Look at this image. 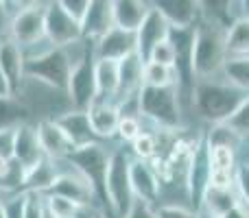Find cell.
<instances>
[{"label": "cell", "mask_w": 249, "mask_h": 218, "mask_svg": "<svg viewBox=\"0 0 249 218\" xmlns=\"http://www.w3.org/2000/svg\"><path fill=\"white\" fill-rule=\"evenodd\" d=\"M0 99H13V96H11V90H9V83L4 81L2 72H0Z\"/></svg>", "instance_id": "cell-46"}, {"label": "cell", "mask_w": 249, "mask_h": 218, "mask_svg": "<svg viewBox=\"0 0 249 218\" xmlns=\"http://www.w3.org/2000/svg\"><path fill=\"white\" fill-rule=\"evenodd\" d=\"M48 194H57V197H64L68 201L77 203L81 207H90L92 201H96L94 190L90 188L86 179H83L79 172H68V170H59V177H57L55 185L51 188Z\"/></svg>", "instance_id": "cell-18"}, {"label": "cell", "mask_w": 249, "mask_h": 218, "mask_svg": "<svg viewBox=\"0 0 249 218\" xmlns=\"http://www.w3.org/2000/svg\"><path fill=\"white\" fill-rule=\"evenodd\" d=\"M88 118H90L92 131H94L96 140H109L116 135L118 122H121V109L112 101L96 99L94 103L88 107Z\"/></svg>", "instance_id": "cell-19"}, {"label": "cell", "mask_w": 249, "mask_h": 218, "mask_svg": "<svg viewBox=\"0 0 249 218\" xmlns=\"http://www.w3.org/2000/svg\"><path fill=\"white\" fill-rule=\"evenodd\" d=\"M0 72L9 83L11 96H20L22 85L26 79V55L11 37L0 42Z\"/></svg>", "instance_id": "cell-10"}, {"label": "cell", "mask_w": 249, "mask_h": 218, "mask_svg": "<svg viewBox=\"0 0 249 218\" xmlns=\"http://www.w3.org/2000/svg\"><path fill=\"white\" fill-rule=\"evenodd\" d=\"M234 177H236V190H238V197H241V203L249 207V164L236 166Z\"/></svg>", "instance_id": "cell-40"}, {"label": "cell", "mask_w": 249, "mask_h": 218, "mask_svg": "<svg viewBox=\"0 0 249 218\" xmlns=\"http://www.w3.org/2000/svg\"><path fill=\"white\" fill-rule=\"evenodd\" d=\"M131 151H133V155H136V159H140V162H149V159H153L155 155H158V142H155V135L142 131L140 135L131 142Z\"/></svg>", "instance_id": "cell-33"}, {"label": "cell", "mask_w": 249, "mask_h": 218, "mask_svg": "<svg viewBox=\"0 0 249 218\" xmlns=\"http://www.w3.org/2000/svg\"><path fill=\"white\" fill-rule=\"evenodd\" d=\"M225 33L228 29L214 24L210 20H201L195 26V42H193V74L199 81H208L223 72L228 61L225 50Z\"/></svg>", "instance_id": "cell-1"}, {"label": "cell", "mask_w": 249, "mask_h": 218, "mask_svg": "<svg viewBox=\"0 0 249 218\" xmlns=\"http://www.w3.org/2000/svg\"><path fill=\"white\" fill-rule=\"evenodd\" d=\"M197 218H214V216H210V214H206V212L199 210V212H197Z\"/></svg>", "instance_id": "cell-48"}, {"label": "cell", "mask_w": 249, "mask_h": 218, "mask_svg": "<svg viewBox=\"0 0 249 218\" xmlns=\"http://www.w3.org/2000/svg\"><path fill=\"white\" fill-rule=\"evenodd\" d=\"M241 137L228 127V124H214L212 131L208 133V146H232L236 149Z\"/></svg>", "instance_id": "cell-35"}, {"label": "cell", "mask_w": 249, "mask_h": 218, "mask_svg": "<svg viewBox=\"0 0 249 218\" xmlns=\"http://www.w3.org/2000/svg\"><path fill=\"white\" fill-rule=\"evenodd\" d=\"M55 120H57V124L64 129V133L68 135V140L72 142L74 149L99 142V140H96V135H94V131H92L90 118H88L86 111L70 109V111H66V114L57 116Z\"/></svg>", "instance_id": "cell-21"}, {"label": "cell", "mask_w": 249, "mask_h": 218, "mask_svg": "<svg viewBox=\"0 0 249 218\" xmlns=\"http://www.w3.org/2000/svg\"><path fill=\"white\" fill-rule=\"evenodd\" d=\"M94 70H96V52H94V44H92L72 66L68 92H66V96H68L70 103H72V109L88 111V107L96 101L99 94H96V72Z\"/></svg>", "instance_id": "cell-7"}, {"label": "cell", "mask_w": 249, "mask_h": 218, "mask_svg": "<svg viewBox=\"0 0 249 218\" xmlns=\"http://www.w3.org/2000/svg\"><path fill=\"white\" fill-rule=\"evenodd\" d=\"M20 199H22V205H20L22 218H44V214H46V199H44V194L20 192Z\"/></svg>", "instance_id": "cell-31"}, {"label": "cell", "mask_w": 249, "mask_h": 218, "mask_svg": "<svg viewBox=\"0 0 249 218\" xmlns=\"http://www.w3.org/2000/svg\"><path fill=\"white\" fill-rule=\"evenodd\" d=\"M140 133H142L140 118H138L136 114H121V122H118L116 135L121 137L123 142H133Z\"/></svg>", "instance_id": "cell-37"}, {"label": "cell", "mask_w": 249, "mask_h": 218, "mask_svg": "<svg viewBox=\"0 0 249 218\" xmlns=\"http://www.w3.org/2000/svg\"><path fill=\"white\" fill-rule=\"evenodd\" d=\"M129 181H131V192L136 197V201L153 205L160 199L162 184H160L158 172L153 170V166L149 162L129 159Z\"/></svg>", "instance_id": "cell-12"}, {"label": "cell", "mask_w": 249, "mask_h": 218, "mask_svg": "<svg viewBox=\"0 0 249 218\" xmlns=\"http://www.w3.org/2000/svg\"><path fill=\"white\" fill-rule=\"evenodd\" d=\"M138 114L149 118L164 131L179 127V90L177 87H146L138 92Z\"/></svg>", "instance_id": "cell-5"}, {"label": "cell", "mask_w": 249, "mask_h": 218, "mask_svg": "<svg viewBox=\"0 0 249 218\" xmlns=\"http://www.w3.org/2000/svg\"><path fill=\"white\" fill-rule=\"evenodd\" d=\"M11 20H13V11L9 9V2H0V42L9 37Z\"/></svg>", "instance_id": "cell-43"}, {"label": "cell", "mask_w": 249, "mask_h": 218, "mask_svg": "<svg viewBox=\"0 0 249 218\" xmlns=\"http://www.w3.org/2000/svg\"><path fill=\"white\" fill-rule=\"evenodd\" d=\"M208 159H210V168L236 170V149L232 146H208Z\"/></svg>", "instance_id": "cell-30"}, {"label": "cell", "mask_w": 249, "mask_h": 218, "mask_svg": "<svg viewBox=\"0 0 249 218\" xmlns=\"http://www.w3.org/2000/svg\"><path fill=\"white\" fill-rule=\"evenodd\" d=\"M228 57H249V17L241 16L225 33Z\"/></svg>", "instance_id": "cell-25"}, {"label": "cell", "mask_w": 249, "mask_h": 218, "mask_svg": "<svg viewBox=\"0 0 249 218\" xmlns=\"http://www.w3.org/2000/svg\"><path fill=\"white\" fill-rule=\"evenodd\" d=\"M124 218H158V216H155V210L151 205H146V203H142V201H136Z\"/></svg>", "instance_id": "cell-44"}, {"label": "cell", "mask_w": 249, "mask_h": 218, "mask_svg": "<svg viewBox=\"0 0 249 218\" xmlns=\"http://www.w3.org/2000/svg\"><path fill=\"white\" fill-rule=\"evenodd\" d=\"M44 16H46V4L44 2H31L22 4L20 11L13 16L9 37L24 50L39 42H46L44 35Z\"/></svg>", "instance_id": "cell-8"}, {"label": "cell", "mask_w": 249, "mask_h": 218, "mask_svg": "<svg viewBox=\"0 0 249 218\" xmlns=\"http://www.w3.org/2000/svg\"><path fill=\"white\" fill-rule=\"evenodd\" d=\"M223 74L232 87L249 94V57H228Z\"/></svg>", "instance_id": "cell-28"}, {"label": "cell", "mask_w": 249, "mask_h": 218, "mask_svg": "<svg viewBox=\"0 0 249 218\" xmlns=\"http://www.w3.org/2000/svg\"><path fill=\"white\" fill-rule=\"evenodd\" d=\"M151 4L142 0H116L114 2V26L136 33L149 16Z\"/></svg>", "instance_id": "cell-23"}, {"label": "cell", "mask_w": 249, "mask_h": 218, "mask_svg": "<svg viewBox=\"0 0 249 218\" xmlns=\"http://www.w3.org/2000/svg\"><path fill=\"white\" fill-rule=\"evenodd\" d=\"M39 137V146L44 151V157L53 159V162H64L70 153L74 151L72 142L64 133V129L57 124L55 118H44L35 124Z\"/></svg>", "instance_id": "cell-13"}, {"label": "cell", "mask_w": 249, "mask_h": 218, "mask_svg": "<svg viewBox=\"0 0 249 218\" xmlns=\"http://www.w3.org/2000/svg\"><path fill=\"white\" fill-rule=\"evenodd\" d=\"M44 199H46V210L55 218H81V214L88 210L57 194H44Z\"/></svg>", "instance_id": "cell-29"}, {"label": "cell", "mask_w": 249, "mask_h": 218, "mask_svg": "<svg viewBox=\"0 0 249 218\" xmlns=\"http://www.w3.org/2000/svg\"><path fill=\"white\" fill-rule=\"evenodd\" d=\"M44 35L53 48H68L83 39L81 24L64 11L61 2H48L44 16Z\"/></svg>", "instance_id": "cell-9"}, {"label": "cell", "mask_w": 249, "mask_h": 218, "mask_svg": "<svg viewBox=\"0 0 249 218\" xmlns=\"http://www.w3.org/2000/svg\"><path fill=\"white\" fill-rule=\"evenodd\" d=\"M24 114L26 109L16 99H0V129L20 124V118Z\"/></svg>", "instance_id": "cell-32"}, {"label": "cell", "mask_w": 249, "mask_h": 218, "mask_svg": "<svg viewBox=\"0 0 249 218\" xmlns=\"http://www.w3.org/2000/svg\"><path fill=\"white\" fill-rule=\"evenodd\" d=\"M0 218H9V212H7V201L0 199Z\"/></svg>", "instance_id": "cell-47"}, {"label": "cell", "mask_w": 249, "mask_h": 218, "mask_svg": "<svg viewBox=\"0 0 249 218\" xmlns=\"http://www.w3.org/2000/svg\"><path fill=\"white\" fill-rule=\"evenodd\" d=\"M105 192H107L109 214L114 218H124L136 203V197L131 192V181H129V157L123 151H114L109 157Z\"/></svg>", "instance_id": "cell-6"}, {"label": "cell", "mask_w": 249, "mask_h": 218, "mask_svg": "<svg viewBox=\"0 0 249 218\" xmlns=\"http://www.w3.org/2000/svg\"><path fill=\"white\" fill-rule=\"evenodd\" d=\"M59 2H61V7H64V11L68 13L74 22L81 24V22L86 20V13H88V9H90V0H59Z\"/></svg>", "instance_id": "cell-41"}, {"label": "cell", "mask_w": 249, "mask_h": 218, "mask_svg": "<svg viewBox=\"0 0 249 218\" xmlns=\"http://www.w3.org/2000/svg\"><path fill=\"white\" fill-rule=\"evenodd\" d=\"M59 162L44 157L42 162H37L31 170H26L22 175V188L20 192H37V194H48L51 188L55 185L57 177H59Z\"/></svg>", "instance_id": "cell-22"}, {"label": "cell", "mask_w": 249, "mask_h": 218, "mask_svg": "<svg viewBox=\"0 0 249 218\" xmlns=\"http://www.w3.org/2000/svg\"><path fill=\"white\" fill-rule=\"evenodd\" d=\"M153 7L166 17L171 29H195L201 22V2L195 0H160Z\"/></svg>", "instance_id": "cell-16"}, {"label": "cell", "mask_w": 249, "mask_h": 218, "mask_svg": "<svg viewBox=\"0 0 249 218\" xmlns=\"http://www.w3.org/2000/svg\"><path fill=\"white\" fill-rule=\"evenodd\" d=\"M109 157H112V153H107V149L101 142H94V144L74 149L64 159L68 166H72L74 172H79L90 184V188L96 194V201H101L107 210L109 205H107V192H105V181H107Z\"/></svg>", "instance_id": "cell-3"}, {"label": "cell", "mask_w": 249, "mask_h": 218, "mask_svg": "<svg viewBox=\"0 0 249 218\" xmlns=\"http://www.w3.org/2000/svg\"><path fill=\"white\" fill-rule=\"evenodd\" d=\"M221 218H249V207L243 205V203H238L236 207H232L230 212H225Z\"/></svg>", "instance_id": "cell-45"}, {"label": "cell", "mask_w": 249, "mask_h": 218, "mask_svg": "<svg viewBox=\"0 0 249 218\" xmlns=\"http://www.w3.org/2000/svg\"><path fill=\"white\" fill-rule=\"evenodd\" d=\"M144 64L146 61H142L140 57H138V52L131 55V57H127V59H123L121 64H118V77H121V81H118L116 105L133 101L138 96V92L142 90V85H144V83H142Z\"/></svg>", "instance_id": "cell-20"}, {"label": "cell", "mask_w": 249, "mask_h": 218, "mask_svg": "<svg viewBox=\"0 0 249 218\" xmlns=\"http://www.w3.org/2000/svg\"><path fill=\"white\" fill-rule=\"evenodd\" d=\"M245 96V92L232 87L230 83L223 85L214 81H197L193 90V105L203 120L212 124H225Z\"/></svg>", "instance_id": "cell-2"}, {"label": "cell", "mask_w": 249, "mask_h": 218, "mask_svg": "<svg viewBox=\"0 0 249 218\" xmlns=\"http://www.w3.org/2000/svg\"><path fill=\"white\" fill-rule=\"evenodd\" d=\"M175 59H177V52H175V46H173L171 39L160 42L158 46L149 52V57H146V61H151V64L168 66V68H175Z\"/></svg>", "instance_id": "cell-36"}, {"label": "cell", "mask_w": 249, "mask_h": 218, "mask_svg": "<svg viewBox=\"0 0 249 218\" xmlns=\"http://www.w3.org/2000/svg\"><path fill=\"white\" fill-rule=\"evenodd\" d=\"M96 99L112 101L116 103L118 94V61H107V59H96Z\"/></svg>", "instance_id": "cell-24"}, {"label": "cell", "mask_w": 249, "mask_h": 218, "mask_svg": "<svg viewBox=\"0 0 249 218\" xmlns=\"http://www.w3.org/2000/svg\"><path fill=\"white\" fill-rule=\"evenodd\" d=\"M112 29H114V2H109V0H90L86 20L81 22L83 39L94 44Z\"/></svg>", "instance_id": "cell-17"}, {"label": "cell", "mask_w": 249, "mask_h": 218, "mask_svg": "<svg viewBox=\"0 0 249 218\" xmlns=\"http://www.w3.org/2000/svg\"><path fill=\"white\" fill-rule=\"evenodd\" d=\"M44 159V151L39 146L37 129L29 122H20L16 127V144H13V162L22 168V172L31 170L37 162Z\"/></svg>", "instance_id": "cell-14"}, {"label": "cell", "mask_w": 249, "mask_h": 218, "mask_svg": "<svg viewBox=\"0 0 249 218\" xmlns=\"http://www.w3.org/2000/svg\"><path fill=\"white\" fill-rule=\"evenodd\" d=\"M92 218H109V216H105V214H94Z\"/></svg>", "instance_id": "cell-49"}, {"label": "cell", "mask_w": 249, "mask_h": 218, "mask_svg": "<svg viewBox=\"0 0 249 218\" xmlns=\"http://www.w3.org/2000/svg\"><path fill=\"white\" fill-rule=\"evenodd\" d=\"M44 218H55V216H53V214H51V212H48V210H46V214H44Z\"/></svg>", "instance_id": "cell-50"}, {"label": "cell", "mask_w": 249, "mask_h": 218, "mask_svg": "<svg viewBox=\"0 0 249 218\" xmlns=\"http://www.w3.org/2000/svg\"><path fill=\"white\" fill-rule=\"evenodd\" d=\"M94 52L96 59H107L121 64L123 59L138 52V35L131 33V31H123L118 26H114L99 42H94Z\"/></svg>", "instance_id": "cell-11"}, {"label": "cell", "mask_w": 249, "mask_h": 218, "mask_svg": "<svg viewBox=\"0 0 249 218\" xmlns=\"http://www.w3.org/2000/svg\"><path fill=\"white\" fill-rule=\"evenodd\" d=\"M155 216L158 218H197V212L181 205H160L155 210Z\"/></svg>", "instance_id": "cell-42"}, {"label": "cell", "mask_w": 249, "mask_h": 218, "mask_svg": "<svg viewBox=\"0 0 249 218\" xmlns=\"http://www.w3.org/2000/svg\"><path fill=\"white\" fill-rule=\"evenodd\" d=\"M18 127V124H16ZM16 127L0 129V159L13 162V144H16Z\"/></svg>", "instance_id": "cell-39"}, {"label": "cell", "mask_w": 249, "mask_h": 218, "mask_svg": "<svg viewBox=\"0 0 249 218\" xmlns=\"http://www.w3.org/2000/svg\"><path fill=\"white\" fill-rule=\"evenodd\" d=\"M225 124H228L238 137L249 135V94L245 96V101L238 105V109L230 116V120Z\"/></svg>", "instance_id": "cell-34"}, {"label": "cell", "mask_w": 249, "mask_h": 218, "mask_svg": "<svg viewBox=\"0 0 249 218\" xmlns=\"http://www.w3.org/2000/svg\"><path fill=\"white\" fill-rule=\"evenodd\" d=\"M168 33H171V24H168L166 17L151 4L149 16L144 17L142 26L136 31V35H138V57H140L142 61H146L149 52L153 50L160 42L168 39Z\"/></svg>", "instance_id": "cell-15"}, {"label": "cell", "mask_w": 249, "mask_h": 218, "mask_svg": "<svg viewBox=\"0 0 249 218\" xmlns=\"http://www.w3.org/2000/svg\"><path fill=\"white\" fill-rule=\"evenodd\" d=\"M208 188H214V190H234V188H236V177H234V170H216V168H210Z\"/></svg>", "instance_id": "cell-38"}, {"label": "cell", "mask_w": 249, "mask_h": 218, "mask_svg": "<svg viewBox=\"0 0 249 218\" xmlns=\"http://www.w3.org/2000/svg\"><path fill=\"white\" fill-rule=\"evenodd\" d=\"M72 57L66 48H46L44 52L26 57V79L39 81L59 92H68L70 74H72Z\"/></svg>", "instance_id": "cell-4"}, {"label": "cell", "mask_w": 249, "mask_h": 218, "mask_svg": "<svg viewBox=\"0 0 249 218\" xmlns=\"http://www.w3.org/2000/svg\"><path fill=\"white\" fill-rule=\"evenodd\" d=\"M238 194L234 190H214V188H208L206 194H203V203H201V210L206 214L221 218L225 212H230L232 207L238 205Z\"/></svg>", "instance_id": "cell-26"}, {"label": "cell", "mask_w": 249, "mask_h": 218, "mask_svg": "<svg viewBox=\"0 0 249 218\" xmlns=\"http://www.w3.org/2000/svg\"><path fill=\"white\" fill-rule=\"evenodd\" d=\"M142 83L146 87H177L179 90V81H177V72L175 68L168 66H160V64H144V74H142Z\"/></svg>", "instance_id": "cell-27"}]
</instances>
